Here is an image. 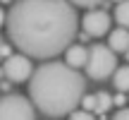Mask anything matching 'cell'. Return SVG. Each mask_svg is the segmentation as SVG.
Here are the masks:
<instances>
[{
  "instance_id": "6da1fadb",
  "label": "cell",
  "mask_w": 129,
  "mask_h": 120,
  "mask_svg": "<svg viewBox=\"0 0 129 120\" xmlns=\"http://www.w3.org/2000/svg\"><path fill=\"white\" fill-rule=\"evenodd\" d=\"M5 27L14 48L29 58L50 60L77 38L79 17L69 0H14Z\"/></svg>"
},
{
  "instance_id": "7a4b0ae2",
  "label": "cell",
  "mask_w": 129,
  "mask_h": 120,
  "mask_svg": "<svg viewBox=\"0 0 129 120\" xmlns=\"http://www.w3.org/2000/svg\"><path fill=\"white\" fill-rule=\"evenodd\" d=\"M84 91H86L84 74L67 63L48 60L29 77V96L36 111H41L46 118L69 115L79 106Z\"/></svg>"
},
{
  "instance_id": "3957f363",
  "label": "cell",
  "mask_w": 129,
  "mask_h": 120,
  "mask_svg": "<svg viewBox=\"0 0 129 120\" xmlns=\"http://www.w3.org/2000/svg\"><path fill=\"white\" fill-rule=\"evenodd\" d=\"M86 74L93 79H108L112 77L117 67V53L110 46H103V43H93L88 46V58H86Z\"/></svg>"
},
{
  "instance_id": "277c9868",
  "label": "cell",
  "mask_w": 129,
  "mask_h": 120,
  "mask_svg": "<svg viewBox=\"0 0 129 120\" xmlns=\"http://www.w3.org/2000/svg\"><path fill=\"white\" fill-rule=\"evenodd\" d=\"M34 120L36 118V106L31 98L22 94H5L0 98V120Z\"/></svg>"
},
{
  "instance_id": "5b68a950",
  "label": "cell",
  "mask_w": 129,
  "mask_h": 120,
  "mask_svg": "<svg viewBox=\"0 0 129 120\" xmlns=\"http://www.w3.org/2000/svg\"><path fill=\"white\" fill-rule=\"evenodd\" d=\"M31 72H34V65L26 53H10L0 67V74H5L10 82H24L31 77Z\"/></svg>"
},
{
  "instance_id": "8992f818",
  "label": "cell",
  "mask_w": 129,
  "mask_h": 120,
  "mask_svg": "<svg viewBox=\"0 0 129 120\" xmlns=\"http://www.w3.org/2000/svg\"><path fill=\"white\" fill-rule=\"evenodd\" d=\"M110 24H112V19H110V14L105 10H88L84 14V19H81V29L93 38L105 36L110 31Z\"/></svg>"
},
{
  "instance_id": "52a82bcc",
  "label": "cell",
  "mask_w": 129,
  "mask_h": 120,
  "mask_svg": "<svg viewBox=\"0 0 129 120\" xmlns=\"http://www.w3.org/2000/svg\"><path fill=\"white\" fill-rule=\"evenodd\" d=\"M86 58H88V46H81V43H69L64 48V63L72 65V67H84L86 65Z\"/></svg>"
},
{
  "instance_id": "ba28073f",
  "label": "cell",
  "mask_w": 129,
  "mask_h": 120,
  "mask_svg": "<svg viewBox=\"0 0 129 120\" xmlns=\"http://www.w3.org/2000/svg\"><path fill=\"white\" fill-rule=\"evenodd\" d=\"M108 46L115 53H124L129 48V29L127 27H117L108 31Z\"/></svg>"
},
{
  "instance_id": "9c48e42d",
  "label": "cell",
  "mask_w": 129,
  "mask_h": 120,
  "mask_svg": "<svg viewBox=\"0 0 129 120\" xmlns=\"http://www.w3.org/2000/svg\"><path fill=\"white\" fill-rule=\"evenodd\" d=\"M112 84H115L117 91H129V65L115 67V72H112Z\"/></svg>"
},
{
  "instance_id": "30bf717a",
  "label": "cell",
  "mask_w": 129,
  "mask_h": 120,
  "mask_svg": "<svg viewBox=\"0 0 129 120\" xmlns=\"http://www.w3.org/2000/svg\"><path fill=\"white\" fill-rule=\"evenodd\" d=\"M115 22L129 29V0H120L115 5Z\"/></svg>"
},
{
  "instance_id": "8fae6325",
  "label": "cell",
  "mask_w": 129,
  "mask_h": 120,
  "mask_svg": "<svg viewBox=\"0 0 129 120\" xmlns=\"http://www.w3.org/2000/svg\"><path fill=\"white\" fill-rule=\"evenodd\" d=\"M112 108V96L108 91H98L96 94V115H105Z\"/></svg>"
},
{
  "instance_id": "7c38bea8",
  "label": "cell",
  "mask_w": 129,
  "mask_h": 120,
  "mask_svg": "<svg viewBox=\"0 0 129 120\" xmlns=\"http://www.w3.org/2000/svg\"><path fill=\"white\" fill-rule=\"evenodd\" d=\"M79 106L86 108V111H91L93 115H96V94H86V91H84V96H81V101H79Z\"/></svg>"
},
{
  "instance_id": "4fadbf2b",
  "label": "cell",
  "mask_w": 129,
  "mask_h": 120,
  "mask_svg": "<svg viewBox=\"0 0 129 120\" xmlns=\"http://www.w3.org/2000/svg\"><path fill=\"white\" fill-rule=\"evenodd\" d=\"M69 3H72L74 7H98V5L105 3V0H69Z\"/></svg>"
},
{
  "instance_id": "5bb4252c",
  "label": "cell",
  "mask_w": 129,
  "mask_h": 120,
  "mask_svg": "<svg viewBox=\"0 0 129 120\" xmlns=\"http://www.w3.org/2000/svg\"><path fill=\"white\" fill-rule=\"evenodd\" d=\"M115 120H129V108L120 106V108H117V113H115Z\"/></svg>"
},
{
  "instance_id": "9a60e30c",
  "label": "cell",
  "mask_w": 129,
  "mask_h": 120,
  "mask_svg": "<svg viewBox=\"0 0 129 120\" xmlns=\"http://www.w3.org/2000/svg\"><path fill=\"white\" fill-rule=\"evenodd\" d=\"M127 98H124V91H120L117 96H112V106H124Z\"/></svg>"
},
{
  "instance_id": "2e32d148",
  "label": "cell",
  "mask_w": 129,
  "mask_h": 120,
  "mask_svg": "<svg viewBox=\"0 0 129 120\" xmlns=\"http://www.w3.org/2000/svg\"><path fill=\"white\" fill-rule=\"evenodd\" d=\"M10 53H12V48H10L7 43H3V46H0V55H3V58H7Z\"/></svg>"
},
{
  "instance_id": "e0dca14e",
  "label": "cell",
  "mask_w": 129,
  "mask_h": 120,
  "mask_svg": "<svg viewBox=\"0 0 129 120\" xmlns=\"http://www.w3.org/2000/svg\"><path fill=\"white\" fill-rule=\"evenodd\" d=\"M5 17H7V12H5V10L0 7V27H3V24H5Z\"/></svg>"
},
{
  "instance_id": "ac0fdd59",
  "label": "cell",
  "mask_w": 129,
  "mask_h": 120,
  "mask_svg": "<svg viewBox=\"0 0 129 120\" xmlns=\"http://www.w3.org/2000/svg\"><path fill=\"white\" fill-rule=\"evenodd\" d=\"M124 55H127V60H129V48H127V51H124Z\"/></svg>"
},
{
  "instance_id": "d6986e66",
  "label": "cell",
  "mask_w": 129,
  "mask_h": 120,
  "mask_svg": "<svg viewBox=\"0 0 129 120\" xmlns=\"http://www.w3.org/2000/svg\"><path fill=\"white\" fill-rule=\"evenodd\" d=\"M0 3H12V0H0Z\"/></svg>"
},
{
  "instance_id": "ffe728a7",
  "label": "cell",
  "mask_w": 129,
  "mask_h": 120,
  "mask_svg": "<svg viewBox=\"0 0 129 120\" xmlns=\"http://www.w3.org/2000/svg\"><path fill=\"white\" fill-rule=\"evenodd\" d=\"M0 46H3V38H0ZM0 58H3V55H0Z\"/></svg>"
},
{
  "instance_id": "44dd1931",
  "label": "cell",
  "mask_w": 129,
  "mask_h": 120,
  "mask_svg": "<svg viewBox=\"0 0 129 120\" xmlns=\"http://www.w3.org/2000/svg\"><path fill=\"white\" fill-rule=\"evenodd\" d=\"M115 3H120V0H115Z\"/></svg>"
}]
</instances>
